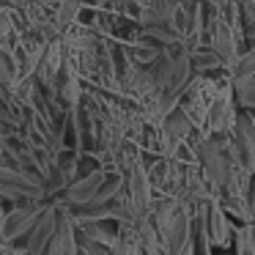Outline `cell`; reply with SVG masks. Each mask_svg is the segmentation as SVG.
Listing matches in <instances>:
<instances>
[{
    "label": "cell",
    "mask_w": 255,
    "mask_h": 255,
    "mask_svg": "<svg viewBox=\"0 0 255 255\" xmlns=\"http://www.w3.org/2000/svg\"><path fill=\"white\" fill-rule=\"evenodd\" d=\"M247 211H250V217L255 220V178H253V184H250V192H247Z\"/></svg>",
    "instance_id": "obj_17"
},
{
    "label": "cell",
    "mask_w": 255,
    "mask_h": 255,
    "mask_svg": "<svg viewBox=\"0 0 255 255\" xmlns=\"http://www.w3.org/2000/svg\"><path fill=\"white\" fill-rule=\"evenodd\" d=\"M162 129H165V134H170L178 145H187V143H192V140L198 137V132L192 129V124L187 121V116H184L181 110H173L170 116L165 118Z\"/></svg>",
    "instance_id": "obj_11"
},
{
    "label": "cell",
    "mask_w": 255,
    "mask_h": 255,
    "mask_svg": "<svg viewBox=\"0 0 255 255\" xmlns=\"http://www.w3.org/2000/svg\"><path fill=\"white\" fill-rule=\"evenodd\" d=\"M244 41L255 47V22H244Z\"/></svg>",
    "instance_id": "obj_18"
},
{
    "label": "cell",
    "mask_w": 255,
    "mask_h": 255,
    "mask_svg": "<svg viewBox=\"0 0 255 255\" xmlns=\"http://www.w3.org/2000/svg\"><path fill=\"white\" fill-rule=\"evenodd\" d=\"M231 77H233V83H242V80L255 77V47L242 50V55H239V61H236V66H233Z\"/></svg>",
    "instance_id": "obj_15"
},
{
    "label": "cell",
    "mask_w": 255,
    "mask_h": 255,
    "mask_svg": "<svg viewBox=\"0 0 255 255\" xmlns=\"http://www.w3.org/2000/svg\"><path fill=\"white\" fill-rule=\"evenodd\" d=\"M124 192H127L129 206H132V211H134L137 220L151 214V206H154V189H151L148 170H145L143 162H137V165L124 176Z\"/></svg>",
    "instance_id": "obj_3"
},
{
    "label": "cell",
    "mask_w": 255,
    "mask_h": 255,
    "mask_svg": "<svg viewBox=\"0 0 255 255\" xmlns=\"http://www.w3.org/2000/svg\"><path fill=\"white\" fill-rule=\"evenodd\" d=\"M17 83V69H14V61L11 55L0 50V88H11Z\"/></svg>",
    "instance_id": "obj_16"
},
{
    "label": "cell",
    "mask_w": 255,
    "mask_h": 255,
    "mask_svg": "<svg viewBox=\"0 0 255 255\" xmlns=\"http://www.w3.org/2000/svg\"><path fill=\"white\" fill-rule=\"evenodd\" d=\"M55 233H58V206L52 203V200H47V209H44V214H41V220L36 222V228L30 231V236L25 239L28 255H47Z\"/></svg>",
    "instance_id": "obj_5"
},
{
    "label": "cell",
    "mask_w": 255,
    "mask_h": 255,
    "mask_svg": "<svg viewBox=\"0 0 255 255\" xmlns=\"http://www.w3.org/2000/svg\"><path fill=\"white\" fill-rule=\"evenodd\" d=\"M206 236H209L211 247L222 250V253L231 247L233 236H236V225H233L231 217L225 214V209L220 206V200L209 203V209H206Z\"/></svg>",
    "instance_id": "obj_6"
},
{
    "label": "cell",
    "mask_w": 255,
    "mask_h": 255,
    "mask_svg": "<svg viewBox=\"0 0 255 255\" xmlns=\"http://www.w3.org/2000/svg\"><path fill=\"white\" fill-rule=\"evenodd\" d=\"M222 255H231V253H222Z\"/></svg>",
    "instance_id": "obj_19"
},
{
    "label": "cell",
    "mask_w": 255,
    "mask_h": 255,
    "mask_svg": "<svg viewBox=\"0 0 255 255\" xmlns=\"http://www.w3.org/2000/svg\"><path fill=\"white\" fill-rule=\"evenodd\" d=\"M0 198L11 203H47V187L17 167H0Z\"/></svg>",
    "instance_id": "obj_1"
},
{
    "label": "cell",
    "mask_w": 255,
    "mask_h": 255,
    "mask_svg": "<svg viewBox=\"0 0 255 255\" xmlns=\"http://www.w3.org/2000/svg\"><path fill=\"white\" fill-rule=\"evenodd\" d=\"M233 96H236V105L244 113H255V77L233 83Z\"/></svg>",
    "instance_id": "obj_14"
},
{
    "label": "cell",
    "mask_w": 255,
    "mask_h": 255,
    "mask_svg": "<svg viewBox=\"0 0 255 255\" xmlns=\"http://www.w3.org/2000/svg\"><path fill=\"white\" fill-rule=\"evenodd\" d=\"M239 105H236V96H233V83L222 88V94L214 99L209 110V124H206V134H233L239 121ZM203 134V137H206Z\"/></svg>",
    "instance_id": "obj_4"
},
{
    "label": "cell",
    "mask_w": 255,
    "mask_h": 255,
    "mask_svg": "<svg viewBox=\"0 0 255 255\" xmlns=\"http://www.w3.org/2000/svg\"><path fill=\"white\" fill-rule=\"evenodd\" d=\"M189 69H192L195 77H211V74L222 72L225 66L211 47H198L195 52H189Z\"/></svg>",
    "instance_id": "obj_10"
},
{
    "label": "cell",
    "mask_w": 255,
    "mask_h": 255,
    "mask_svg": "<svg viewBox=\"0 0 255 255\" xmlns=\"http://www.w3.org/2000/svg\"><path fill=\"white\" fill-rule=\"evenodd\" d=\"M233 145H236L242 162L247 165V170L255 176V121L244 110L239 113L236 129H233Z\"/></svg>",
    "instance_id": "obj_8"
},
{
    "label": "cell",
    "mask_w": 255,
    "mask_h": 255,
    "mask_svg": "<svg viewBox=\"0 0 255 255\" xmlns=\"http://www.w3.org/2000/svg\"><path fill=\"white\" fill-rule=\"evenodd\" d=\"M47 203H17L8 211L6 222L0 228V244H19L30 236L36 222L41 220Z\"/></svg>",
    "instance_id": "obj_2"
},
{
    "label": "cell",
    "mask_w": 255,
    "mask_h": 255,
    "mask_svg": "<svg viewBox=\"0 0 255 255\" xmlns=\"http://www.w3.org/2000/svg\"><path fill=\"white\" fill-rule=\"evenodd\" d=\"M80 14H83V3H58L55 8V30L58 33H66V30H72L74 25H77Z\"/></svg>",
    "instance_id": "obj_12"
},
{
    "label": "cell",
    "mask_w": 255,
    "mask_h": 255,
    "mask_svg": "<svg viewBox=\"0 0 255 255\" xmlns=\"http://www.w3.org/2000/svg\"><path fill=\"white\" fill-rule=\"evenodd\" d=\"M80 231L85 233L88 239H94L96 244H102L105 250H110V253L118 255V250H121V236H118V222H91V225H83Z\"/></svg>",
    "instance_id": "obj_9"
},
{
    "label": "cell",
    "mask_w": 255,
    "mask_h": 255,
    "mask_svg": "<svg viewBox=\"0 0 255 255\" xmlns=\"http://www.w3.org/2000/svg\"><path fill=\"white\" fill-rule=\"evenodd\" d=\"M55 206H58V233L52 239L47 255H77V228H74V220L63 203H55Z\"/></svg>",
    "instance_id": "obj_7"
},
{
    "label": "cell",
    "mask_w": 255,
    "mask_h": 255,
    "mask_svg": "<svg viewBox=\"0 0 255 255\" xmlns=\"http://www.w3.org/2000/svg\"><path fill=\"white\" fill-rule=\"evenodd\" d=\"M233 255H255V225H239L233 236Z\"/></svg>",
    "instance_id": "obj_13"
}]
</instances>
